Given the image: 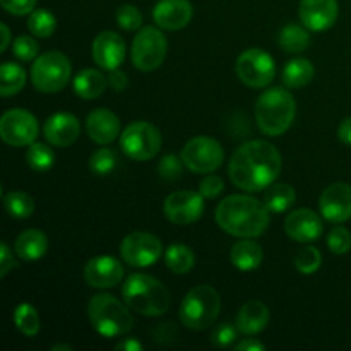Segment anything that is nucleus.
Wrapping results in <instances>:
<instances>
[{
  "label": "nucleus",
  "instance_id": "3c124183",
  "mask_svg": "<svg viewBox=\"0 0 351 351\" xmlns=\"http://www.w3.org/2000/svg\"><path fill=\"white\" fill-rule=\"evenodd\" d=\"M115 348L117 350H123V351H143L144 346H143V343L137 341V339L125 338V339H122V341L117 343Z\"/></svg>",
  "mask_w": 351,
  "mask_h": 351
},
{
  "label": "nucleus",
  "instance_id": "8fccbe9b",
  "mask_svg": "<svg viewBox=\"0 0 351 351\" xmlns=\"http://www.w3.org/2000/svg\"><path fill=\"white\" fill-rule=\"evenodd\" d=\"M338 137L343 144L351 146V117H346L338 127Z\"/></svg>",
  "mask_w": 351,
  "mask_h": 351
},
{
  "label": "nucleus",
  "instance_id": "2eb2a0df",
  "mask_svg": "<svg viewBox=\"0 0 351 351\" xmlns=\"http://www.w3.org/2000/svg\"><path fill=\"white\" fill-rule=\"evenodd\" d=\"M91 53L99 69L112 72L123 64L125 40L115 31H103L93 41Z\"/></svg>",
  "mask_w": 351,
  "mask_h": 351
},
{
  "label": "nucleus",
  "instance_id": "a19ab883",
  "mask_svg": "<svg viewBox=\"0 0 351 351\" xmlns=\"http://www.w3.org/2000/svg\"><path fill=\"white\" fill-rule=\"evenodd\" d=\"M239 328H233L230 322H223V324L216 326L211 332V343L216 348H230L235 345L237 336H239Z\"/></svg>",
  "mask_w": 351,
  "mask_h": 351
},
{
  "label": "nucleus",
  "instance_id": "423d86ee",
  "mask_svg": "<svg viewBox=\"0 0 351 351\" xmlns=\"http://www.w3.org/2000/svg\"><path fill=\"white\" fill-rule=\"evenodd\" d=\"M221 311L219 293L209 285H199L189 290L182 300L178 317L180 322L194 331H204L211 328Z\"/></svg>",
  "mask_w": 351,
  "mask_h": 351
},
{
  "label": "nucleus",
  "instance_id": "393cba45",
  "mask_svg": "<svg viewBox=\"0 0 351 351\" xmlns=\"http://www.w3.org/2000/svg\"><path fill=\"white\" fill-rule=\"evenodd\" d=\"M14 250H16L17 257H21L23 261H38L47 254L48 239L41 230H24L16 239Z\"/></svg>",
  "mask_w": 351,
  "mask_h": 351
},
{
  "label": "nucleus",
  "instance_id": "6ab92c4d",
  "mask_svg": "<svg viewBox=\"0 0 351 351\" xmlns=\"http://www.w3.org/2000/svg\"><path fill=\"white\" fill-rule=\"evenodd\" d=\"M338 0H302L298 16L311 31H326L338 19Z\"/></svg>",
  "mask_w": 351,
  "mask_h": 351
},
{
  "label": "nucleus",
  "instance_id": "b1692460",
  "mask_svg": "<svg viewBox=\"0 0 351 351\" xmlns=\"http://www.w3.org/2000/svg\"><path fill=\"white\" fill-rule=\"evenodd\" d=\"M263 247L250 239H243L240 242L233 243L232 250H230V261L242 273L256 271L263 263Z\"/></svg>",
  "mask_w": 351,
  "mask_h": 351
},
{
  "label": "nucleus",
  "instance_id": "2f4dec72",
  "mask_svg": "<svg viewBox=\"0 0 351 351\" xmlns=\"http://www.w3.org/2000/svg\"><path fill=\"white\" fill-rule=\"evenodd\" d=\"M14 324L27 338L36 336L41 328L40 315H38V311L31 304L17 305L16 311H14Z\"/></svg>",
  "mask_w": 351,
  "mask_h": 351
},
{
  "label": "nucleus",
  "instance_id": "f8f14e48",
  "mask_svg": "<svg viewBox=\"0 0 351 351\" xmlns=\"http://www.w3.org/2000/svg\"><path fill=\"white\" fill-rule=\"evenodd\" d=\"M120 256L132 267H149L163 256V243L153 233L134 232L120 243Z\"/></svg>",
  "mask_w": 351,
  "mask_h": 351
},
{
  "label": "nucleus",
  "instance_id": "4be33fe9",
  "mask_svg": "<svg viewBox=\"0 0 351 351\" xmlns=\"http://www.w3.org/2000/svg\"><path fill=\"white\" fill-rule=\"evenodd\" d=\"M86 132L99 146H108L119 137L120 120L106 108H96L86 119Z\"/></svg>",
  "mask_w": 351,
  "mask_h": 351
},
{
  "label": "nucleus",
  "instance_id": "0eeeda50",
  "mask_svg": "<svg viewBox=\"0 0 351 351\" xmlns=\"http://www.w3.org/2000/svg\"><path fill=\"white\" fill-rule=\"evenodd\" d=\"M71 60L57 50L41 53L31 65V82L45 95L62 91L71 81Z\"/></svg>",
  "mask_w": 351,
  "mask_h": 351
},
{
  "label": "nucleus",
  "instance_id": "f704fd0d",
  "mask_svg": "<svg viewBox=\"0 0 351 351\" xmlns=\"http://www.w3.org/2000/svg\"><path fill=\"white\" fill-rule=\"evenodd\" d=\"M27 29L31 34L38 38H50L57 29V19L53 14L47 9H36L29 14L27 19Z\"/></svg>",
  "mask_w": 351,
  "mask_h": 351
},
{
  "label": "nucleus",
  "instance_id": "20e7f679",
  "mask_svg": "<svg viewBox=\"0 0 351 351\" xmlns=\"http://www.w3.org/2000/svg\"><path fill=\"white\" fill-rule=\"evenodd\" d=\"M297 113L293 95L285 88H269L257 98L256 120L266 136H283L291 127Z\"/></svg>",
  "mask_w": 351,
  "mask_h": 351
},
{
  "label": "nucleus",
  "instance_id": "a211bd4d",
  "mask_svg": "<svg viewBox=\"0 0 351 351\" xmlns=\"http://www.w3.org/2000/svg\"><path fill=\"white\" fill-rule=\"evenodd\" d=\"M322 230H324V225H322L321 216L315 215V211L308 208L297 209L285 219V232L298 243L314 242L322 235Z\"/></svg>",
  "mask_w": 351,
  "mask_h": 351
},
{
  "label": "nucleus",
  "instance_id": "ddd939ff",
  "mask_svg": "<svg viewBox=\"0 0 351 351\" xmlns=\"http://www.w3.org/2000/svg\"><path fill=\"white\" fill-rule=\"evenodd\" d=\"M40 134L36 117L23 108L7 110L0 119V137L14 147L29 146Z\"/></svg>",
  "mask_w": 351,
  "mask_h": 351
},
{
  "label": "nucleus",
  "instance_id": "dca6fc26",
  "mask_svg": "<svg viewBox=\"0 0 351 351\" xmlns=\"http://www.w3.org/2000/svg\"><path fill=\"white\" fill-rule=\"evenodd\" d=\"M319 209L328 221H348L351 218V185L336 182V184L326 187L319 199Z\"/></svg>",
  "mask_w": 351,
  "mask_h": 351
},
{
  "label": "nucleus",
  "instance_id": "c03bdc74",
  "mask_svg": "<svg viewBox=\"0 0 351 351\" xmlns=\"http://www.w3.org/2000/svg\"><path fill=\"white\" fill-rule=\"evenodd\" d=\"M0 3L12 16H26L33 12L38 0H0Z\"/></svg>",
  "mask_w": 351,
  "mask_h": 351
},
{
  "label": "nucleus",
  "instance_id": "e433bc0d",
  "mask_svg": "<svg viewBox=\"0 0 351 351\" xmlns=\"http://www.w3.org/2000/svg\"><path fill=\"white\" fill-rule=\"evenodd\" d=\"M322 266V256L321 250L315 249V247L307 245L302 247L300 250L295 256V267H297L298 273L302 274H314L321 269Z\"/></svg>",
  "mask_w": 351,
  "mask_h": 351
},
{
  "label": "nucleus",
  "instance_id": "603ef678",
  "mask_svg": "<svg viewBox=\"0 0 351 351\" xmlns=\"http://www.w3.org/2000/svg\"><path fill=\"white\" fill-rule=\"evenodd\" d=\"M0 27H2V47H0V51H5L10 43V31L7 24H0Z\"/></svg>",
  "mask_w": 351,
  "mask_h": 351
},
{
  "label": "nucleus",
  "instance_id": "79ce46f5",
  "mask_svg": "<svg viewBox=\"0 0 351 351\" xmlns=\"http://www.w3.org/2000/svg\"><path fill=\"white\" fill-rule=\"evenodd\" d=\"M328 247L332 254L336 256H343V254L351 250V233L343 226H336L329 232L328 235Z\"/></svg>",
  "mask_w": 351,
  "mask_h": 351
},
{
  "label": "nucleus",
  "instance_id": "09e8293b",
  "mask_svg": "<svg viewBox=\"0 0 351 351\" xmlns=\"http://www.w3.org/2000/svg\"><path fill=\"white\" fill-rule=\"evenodd\" d=\"M233 348L237 351H264L266 350V345H263V343L257 341V339L254 338H247L243 339V341L233 345Z\"/></svg>",
  "mask_w": 351,
  "mask_h": 351
},
{
  "label": "nucleus",
  "instance_id": "de8ad7c7",
  "mask_svg": "<svg viewBox=\"0 0 351 351\" xmlns=\"http://www.w3.org/2000/svg\"><path fill=\"white\" fill-rule=\"evenodd\" d=\"M108 84H110V88L113 89V91L122 93V91H125L127 86H129V79H127L125 72H122V71H119V69H115V71L110 72Z\"/></svg>",
  "mask_w": 351,
  "mask_h": 351
},
{
  "label": "nucleus",
  "instance_id": "f03ea898",
  "mask_svg": "<svg viewBox=\"0 0 351 351\" xmlns=\"http://www.w3.org/2000/svg\"><path fill=\"white\" fill-rule=\"evenodd\" d=\"M216 223L223 232L239 239L263 235L271 221V211L264 202L250 195H228L216 208Z\"/></svg>",
  "mask_w": 351,
  "mask_h": 351
},
{
  "label": "nucleus",
  "instance_id": "9d476101",
  "mask_svg": "<svg viewBox=\"0 0 351 351\" xmlns=\"http://www.w3.org/2000/svg\"><path fill=\"white\" fill-rule=\"evenodd\" d=\"M185 168L194 173H213L221 167L225 151L213 137L197 136L185 143L180 153Z\"/></svg>",
  "mask_w": 351,
  "mask_h": 351
},
{
  "label": "nucleus",
  "instance_id": "f257e3e1",
  "mask_svg": "<svg viewBox=\"0 0 351 351\" xmlns=\"http://www.w3.org/2000/svg\"><path fill=\"white\" fill-rule=\"evenodd\" d=\"M281 171V154L267 141H249L233 153L228 175L233 185L247 192H261L274 184Z\"/></svg>",
  "mask_w": 351,
  "mask_h": 351
},
{
  "label": "nucleus",
  "instance_id": "aec40b11",
  "mask_svg": "<svg viewBox=\"0 0 351 351\" xmlns=\"http://www.w3.org/2000/svg\"><path fill=\"white\" fill-rule=\"evenodd\" d=\"M81 134V123L75 115L67 112L53 113L43 125V136L48 144L57 147H69L77 141Z\"/></svg>",
  "mask_w": 351,
  "mask_h": 351
},
{
  "label": "nucleus",
  "instance_id": "9b49d317",
  "mask_svg": "<svg viewBox=\"0 0 351 351\" xmlns=\"http://www.w3.org/2000/svg\"><path fill=\"white\" fill-rule=\"evenodd\" d=\"M237 75L245 86L254 89L267 88L276 74L274 58L261 48H249L237 58Z\"/></svg>",
  "mask_w": 351,
  "mask_h": 351
},
{
  "label": "nucleus",
  "instance_id": "39448f33",
  "mask_svg": "<svg viewBox=\"0 0 351 351\" xmlns=\"http://www.w3.org/2000/svg\"><path fill=\"white\" fill-rule=\"evenodd\" d=\"M88 317L93 329L103 338H119L134 328L129 305L108 293H98L89 300Z\"/></svg>",
  "mask_w": 351,
  "mask_h": 351
},
{
  "label": "nucleus",
  "instance_id": "c9c22d12",
  "mask_svg": "<svg viewBox=\"0 0 351 351\" xmlns=\"http://www.w3.org/2000/svg\"><path fill=\"white\" fill-rule=\"evenodd\" d=\"M117 163H119V156H117L115 151L110 149V147H99L89 158V170L95 175L105 177L115 170Z\"/></svg>",
  "mask_w": 351,
  "mask_h": 351
},
{
  "label": "nucleus",
  "instance_id": "7ed1b4c3",
  "mask_svg": "<svg viewBox=\"0 0 351 351\" xmlns=\"http://www.w3.org/2000/svg\"><path fill=\"white\" fill-rule=\"evenodd\" d=\"M123 302L130 311L146 317H160L170 308V291L151 274H130L122 287Z\"/></svg>",
  "mask_w": 351,
  "mask_h": 351
},
{
  "label": "nucleus",
  "instance_id": "7c9ffc66",
  "mask_svg": "<svg viewBox=\"0 0 351 351\" xmlns=\"http://www.w3.org/2000/svg\"><path fill=\"white\" fill-rule=\"evenodd\" d=\"M165 263L167 267L175 274L191 273L195 264V256L192 249H189L184 243H173L165 252Z\"/></svg>",
  "mask_w": 351,
  "mask_h": 351
},
{
  "label": "nucleus",
  "instance_id": "1a4fd4ad",
  "mask_svg": "<svg viewBox=\"0 0 351 351\" xmlns=\"http://www.w3.org/2000/svg\"><path fill=\"white\" fill-rule=\"evenodd\" d=\"M168 41L158 27L146 26L137 33L132 41V64L143 72L156 71L167 58Z\"/></svg>",
  "mask_w": 351,
  "mask_h": 351
},
{
  "label": "nucleus",
  "instance_id": "49530a36",
  "mask_svg": "<svg viewBox=\"0 0 351 351\" xmlns=\"http://www.w3.org/2000/svg\"><path fill=\"white\" fill-rule=\"evenodd\" d=\"M17 267V263L14 261L12 252H10L9 245L5 242L0 243V276L5 278L10 271Z\"/></svg>",
  "mask_w": 351,
  "mask_h": 351
},
{
  "label": "nucleus",
  "instance_id": "c85d7f7f",
  "mask_svg": "<svg viewBox=\"0 0 351 351\" xmlns=\"http://www.w3.org/2000/svg\"><path fill=\"white\" fill-rule=\"evenodd\" d=\"M26 86V71L19 64L3 62L0 67V95L3 98L17 95Z\"/></svg>",
  "mask_w": 351,
  "mask_h": 351
},
{
  "label": "nucleus",
  "instance_id": "5701e85b",
  "mask_svg": "<svg viewBox=\"0 0 351 351\" xmlns=\"http://www.w3.org/2000/svg\"><path fill=\"white\" fill-rule=\"evenodd\" d=\"M271 319V312L266 304L259 300H250L240 307L237 314L235 326L245 336H256L267 328Z\"/></svg>",
  "mask_w": 351,
  "mask_h": 351
},
{
  "label": "nucleus",
  "instance_id": "58836bf2",
  "mask_svg": "<svg viewBox=\"0 0 351 351\" xmlns=\"http://www.w3.org/2000/svg\"><path fill=\"white\" fill-rule=\"evenodd\" d=\"M184 167L185 165L184 161H182V158L175 156V154H165L160 160V163H158V173H160V177L163 178V180L173 182L182 177Z\"/></svg>",
  "mask_w": 351,
  "mask_h": 351
},
{
  "label": "nucleus",
  "instance_id": "37998d69",
  "mask_svg": "<svg viewBox=\"0 0 351 351\" xmlns=\"http://www.w3.org/2000/svg\"><path fill=\"white\" fill-rule=\"evenodd\" d=\"M223 189H225V184H223L221 177H218V175H208L206 178H202L199 192H201V195L204 199H215L221 194Z\"/></svg>",
  "mask_w": 351,
  "mask_h": 351
},
{
  "label": "nucleus",
  "instance_id": "4c0bfd02",
  "mask_svg": "<svg viewBox=\"0 0 351 351\" xmlns=\"http://www.w3.org/2000/svg\"><path fill=\"white\" fill-rule=\"evenodd\" d=\"M117 23L122 29L136 31L143 26V14L137 7L130 5V3H123L117 9Z\"/></svg>",
  "mask_w": 351,
  "mask_h": 351
},
{
  "label": "nucleus",
  "instance_id": "412c9836",
  "mask_svg": "<svg viewBox=\"0 0 351 351\" xmlns=\"http://www.w3.org/2000/svg\"><path fill=\"white\" fill-rule=\"evenodd\" d=\"M194 16L189 0H160L153 9V19L161 29L178 31L187 26Z\"/></svg>",
  "mask_w": 351,
  "mask_h": 351
},
{
  "label": "nucleus",
  "instance_id": "72a5a7b5",
  "mask_svg": "<svg viewBox=\"0 0 351 351\" xmlns=\"http://www.w3.org/2000/svg\"><path fill=\"white\" fill-rule=\"evenodd\" d=\"M26 163L33 168L34 171H48L55 163V153L48 144L33 143L27 146L26 151Z\"/></svg>",
  "mask_w": 351,
  "mask_h": 351
},
{
  "label": "nucleus",
  "instance_id": "a878e982",
  "mask_svg": "<svg viewBox=\"0 0 351 351\" xmlns=\"http://www.w3.org/2000/svg\"><path fill=\"white\" fill-rule=\"evenodd\" d=\"M108 79L96 69H84L74 77V91L82 99H95L105 93Z\"/></svg>",
  "mask_w": 351,
  "mask_h": 351
},
{
  "label": "nucleus",
  "instance_id": "a18cd8bd",
  "mask_svg": "<svg viewBox=\"0 0 351 351\" xmlns=\"http://www.w3.org/2000/svg\"><path fill=\"white\" fill-rule=\"evenodd\" d=\"M178 331L177 328H175L173 322H160V324L156 326V328L153 329V336L154 339H156L158 343H170L173 341L175 338H177Z\"/></svg>",
  "mask_w": 351,
  "mask_h": 351
},
{
  "label": "nucleus",
  "instance_id": "f3484780",
  "mask_svg": "<svg viewBox=\"0 0 351 351\" xmlns=\"http://www.w3.org/2000/svg\"><path fill=\"white\" fill-rule=\"evenodd\" d=\"M84 280L91 288H115L123 280L122 263L110 256L93 257L84 266Z\"/></svg>",
  "mask_w": 351,
  "mask_h": 351
},
{
  "label": "nucleus",
  "instance_id": "ea45409f",
  "mask_svg": "<svg viewBox=\"0 0 351 351\" xmlns=\"http://www.w3.org/2000/svg\"><path fill=\"white\" fill-rule=\"evenodd\" d=\"M38 51H40V47H38L36 40L27 34H21L14 40L12 43V53L19 58L21 62H31L38 58Z\"/></svg>",
  "mask_w": 351,
  "mask_h": 351
},
{
  "label": "nucleus",
  "instance_id": "864d4df0",
  "mask_svg": "<svg viewBox=\"0 0 351 351\" xmlns=\"http://www.w3.org/2000/svg\"><path fill=\"white\" fill-rule=\"evenodd\" d=\"M51 351H58V350H65V351H71L72 346L71 345H53L50 348Z\"/></svg>",
  "mask_w": 351,
  "mask_h": 351
},
{
  "label": "nucleus",
  "instance_id": "bb28decb",
  "mask_svg": "<svg viewBox=\"0 0 351 351\" xmlns=\"http://www.w3.org/2000/svg\"><path fill=\"white\" fill-rule=\"evenodd\" d=\"M314 74L315 69L308 58H293L283 69V84L290 89L304 88L314 79Z\"/></svg>",
  "mask_w": 351,
  "mask_h": 351
},
{
  "label": "nucleus",
  "instance_id": "cd10ccee",
  "mask_svg": "<svg viewBox=\"0 0 351 351\" xmlns=\"http://www.w3.org/2000/svg\"><path fill=\"white\" fill-rule=\"evenodd\" d=\"M278 43H280L281 50L287 53H300V51L307 50V47L311 45V34L305 26L287 24L278 34Z\"/></svg>",
  "mask_w": 351,
  "mask_h": 351
},
{
  "label": "nucleus",
  "instance_id": "4468645a",
  "mask_svg": "<svg viewBox=\"0 0 351 351\" xmlns=\"http://www.w3.org/2000/svg\"><path fill=\"white\" fill-rule=\"evenodd\" d=\"M163 213L168 221L175 225H192L204 213V197L201 192L177 191L165 199Z\"/></svg>",
  "mask_w": 351,
  "mask_h": 351
},
{
  "label": "nucleus",
  "instance_id": "473e14b6",
  "mask_svg": "<svg viewBox=\"0 0 351 351\" xmlns=\"http://www.w3.org/2000/svg\"><path fill=\"white\" fill-rule=\"evenodd\" d=\"M3 206H5V211L9 213V216L17 219L29 218L34 213V202L26 192H7L3 195Z\"/></svg>",
  "mask_w": 351,
  "mask_h": 351
},
{
  "label": "nucleus",
  "instance_id": "c756f323",
  "mask_svg": "<svg viewBox=\"0 0 351 351\" xmlns=\"http://www.w3.org/2000/svg\"><path fill=\"white\" fill-rule=\"evenodd\" d=\"M295 199H297V194H295V189L291 185L273 184L264 194V204L267 206L271 213L281 215L295 204Z\"/></svg>",
  "mask_w": 351,
  "mask_h": 351
},
{
  "label": "nucleus",
  "instance_id": "6e6552de",
  "mask_svg": "<svg viewBox=\"0 0 351 351\" xmlns=\"http://www.w3.org/2000/svg\"><path fill=\"white\" fill-rule=\"evenodd\" d=\"M163 137L149 122H132L120 134V149L134 161L153 160L161 149Z\"/></svg>",
  "mask_w": 351,
  "mask_h": 351
}]
</instances>
